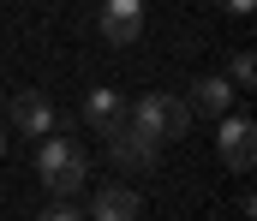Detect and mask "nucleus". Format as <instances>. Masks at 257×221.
Returning a JSON list of instances; mask_svg holds the SVG:
<instances>
[{"label":"nucleus","mask_w":257,"mask_h":221,"mask_svg":"<svg viewBox=\"0 0 257 221\" xmlns=\"http://www.w3.org/2000/svg\"><path fill=\"white\" fill-rule=\"evenodd\" d=\"M54 126H60V114H54V102H48L42 90H18V96L6 102V132L42 138V132H54Z\"/></svg>","instance_id":"4"},{"label":"nucleus","mask_w":257,"mask_h":221,"mask_svg":"<svg viewBox=\"0 0 257 221\" xmlns=\"http://www.w3.org/2000/svg\"><path fill=\"white\" fill-rule=\"evenodd\" d=\"M126 126L144 132L150 144H180V138L192 132V108H186L180 96H168V90H144V96L126 102Z\"/></svg>","instance_id":"2"},{"label":"nucleus","mask_w":257,"mask_h":221,"mask_svg":"<svg viewBox=\"0 0 257 221\" xmlns=\"http://www.w3.org/2000/svg\"><path fill=\"white\" fill-rule=\"evenodd\" d=\"M227 84H233V90H257V54H251V48H239V54H233Z\"/></svg>","instance_id":"10"},{"label":"nucleus","mask_w":257,"mask_h":221,"mask_svg":"<svg viewBox=\"0 0 257 221\" xmlns=\"http://www.w3.org/2000/svg\"><path fill=\"white\" fill-rule=\"evenodd\" d=\"M215 155H221V167H233V173H251L257 161V120L251 114H215Z\"/></svg>","instance_id":"3"},{"label":"nucleus","mask_w":257,"mask_h":221,"mask_svg":"<svg viewBox=\"0 0 257 221\" xmlns=\"http://www.w3.org/2000/svg\"><path fill=\"white\" fill-rule=\"evenodd\" d=\"M72 132H78V126L60 120L54 132L36 138V179H42L54 197H84V179H90V155H84V144H78Z\"/></svg>","instance_id":"1"},{"label":"nucleus","mask_w":257,"mask_h":221,"mask_svg":"<svg viewBox=\"0 0 257 221\" xmlns=\"http://www.w3.org/2000/svg\"><path fill=\"white\" fill-rule=\"evenodd\" d=\"M84 215H96V221H132V215H144V197H138L132 185H96V197L84 203Z\"/></svg>","instance_id":"7"},{"label":"nucleus","mask_w":257,"mask_h":221,"mask_svg":"<svg viewBox=\"0 0 257 221\" xmlns=\"http://www.w3.org/2000/svg\"><path fill=\"white\" fill-rule=\"evenodd\" d=\"M42 215H48V221H72V215H84V197H48Z\"/></svg>","instance_id":"11"},{"label":"nucleus","mask_w":257,"mask_h":221,"mask_svg":"<svg viewBox=\"0 0 257 221\" xmlns=\"http://www.w3.org/2000/svg\"><path fill=\"white\" fill-rule=\"evenodd\" d=\"M233 96H239V90H233L227 78H197L192 96H186V108L203 114V120H215V114H227V108H233Z\"/></svg>","instance_id":"9"},{"label":"nucleus","mask_w":257,"mask_h":221,"mask_svg":"<svg viewBox=\"0 0 257 221\" xmlns=\"http://www.w3.org/2000/svg\"><path fill=\"white\" fill-rule=\"evenodd\" d=\"M120 120H126V102H120V90L96 84V90L84 96V126H90V132H114Z\"/></svg>","instance_id":"8"},{"label":"nucleus","mask_w":257,"mask_h":221,"mask_svg":"<svg viewBox=\"0 0 257 221\" xmlns=\"http://www.w3.org/2000/svg\"><path fill=\"white\" fill-rule=\"evenodd\" d=\"M108 138V155H114V167H132V173H150L156 161H162V144H150L144 132H132L126 120L114 126V132H102Z\"/></svg>","instance_id":"5"},{"label":"nucleus","mask_w":257,"mask_h":221,"mask_svg":"<svg viewBox=\"0 0 257 221\" xmlns=\"http://www.w3.org/2000/svg\"><path fill=\"white\" fill-rule=\"evenodd\" d=\"M96 30H102L114 48H132V42L144 36V0H102Z\"/></svg>","instance_id":"6"},{"label":"nucleus","mask_w":257,"mask_h":221,"mask_svg":"<svg viewBox=\"0 0 257 221\" xmlns=\"http://www.w3.org/2000/svg\"><path fill=\"white\" fill-rule=\"evenodd\" d=\"M215 6H227V12H239V18H245V12H251L257 0H215Z\"/></svg>","instance_id":"12"},{"label":"nucleus","mask_w":257,"mask_h":221,"mask_svg":"<svg viewBox=\"0 0 257 221\" xmlns=\"http://www.w3.org/2000/svg\"><path fill=\"white\" fill-rule=\"evenodd\" d=\"M0 155H6V120H0Z\"/></svg>","instance_id":"13"}]
</instances>
